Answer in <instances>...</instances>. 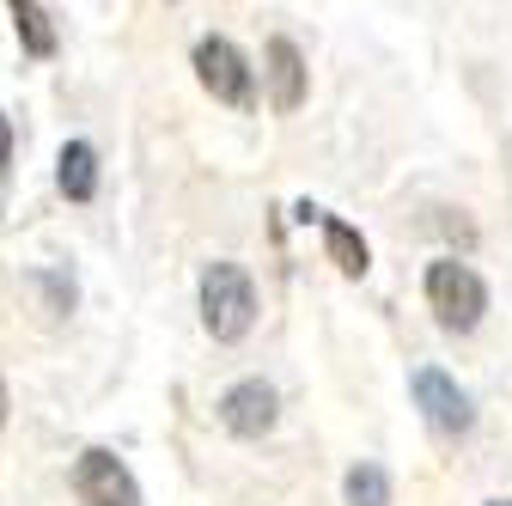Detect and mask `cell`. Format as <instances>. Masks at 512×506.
I'll use <instances>...</instances> for the list:
<instances>
[{
    "instance_id": "1",
    "label": "cell",
    "mask_w": 512,
    "mask_h": 506,
    "mask_svg": "<svg viewBox=\"0 0 512 506\" xmlns=\"http://www.w3.org/2000/svg\"><path fill=\"white\" fill-rule=\"evenodd\" d=\"M202 324L214 342H238L256 324V287L238 263H214L202 275Z\"/></svg>"
},
{
    "instance_id": "2",
    "label": "cell",
    "mask_w": 512,
    "mask_h": 506,
    "mask_svg": "<svg viewBox=\"0 0 512 506\" xmlns=\"http://www.w3.org/2000/svg\"><path fill=\"white\" fill-rule=\"evenodd\" d=\"M427 305H433V318L445 324V330H476L482 324V311H488V287H482V275L470 269V263H458V257H439L433 269H427Z\"/></svg>"
},
{
    "instance_id": "3",
    "label": "cell",
    "mask_w": 512,
    "mask_h": 506,
    "mask_svg": "<svg viewBox=\"0 0 512 506\" xmlns=\"http://www.w3.org/2000/svg\"><path fill=\"white\" fill-rule=\"evenodd\" d=\"M74 494H80V506H141V488L128 476V464L104 446L74 458Z\"/></svg>"
},
{
    "instance_id": "4",
    "label": "cell",
    "mask_w": 512,
    "mask_h": 506,
    "mask_svg": "<svg viewBox=\"0 0 512 506\" xmlns=\"http://www.w3.org/2000/svg\"><path fill=\"white\" fill-rule=\"evenodd\" d=\"M415 403H421V415H427V427L433 433H445V439H464L470 427H476V403L445 378L439 366H421L415 372Z\"/></svg>"
},
{
    "instance_id": "5",
    "label": "cell",
    "mask_w": 512,
    "mask_h": 506,
    "mask_svg": "<svg viewBox=\"0 0 512 506\" xmlns=\"http://www.w3.org/2000/svg\"><path fill=\"white\" fill-rule=\"evenodd\" d=\"M196 74H202V86L220 98V104H250V61L238 55V43H226V37H202L196 43Z\"/></svg>"
},
{
    "instance_id": "6",
    "label": "cell",
    "mask_w": 512,
    "mask_h": 506,
    "mask_svg": "<svg viewBox=\"0 0 512 506\" xmlns=\"http://www.w3.org/2000/svg\"><path fill=\"white\" fill-rule=\"evenodd\" d=\"M275 415H281V397L263 385V378H244V385H232V391L220 397V421H226L238 439H263V433L275 427Z\"/></svg>"
},
{
    "instance_id": "7",
    "label": "cell",
    "mask_w": 512,
    "mask_h": 506,
    "mask_svg": "<svg viewBox=\"0 0 512 506\" xmlns=\"http://www.w3.org/2000/svg\"><path fill=\"white\" fill-rule=\"evenodd\" d=\"M263 61H269V104L275 110H299L305 104V55H299V43L293 37H269Z\"/></svg>"
},
{
    "instance_id": "8",
    "label": "cell",
    "mask_w": 512,
    "mask_h": 506,
    "mask_svg": "<svg viewBox=\"0 0 512 506\" xmlns=\"http://www.w3.org/2000/svg\"><path fill=\"white\" fill-rule=\"evenodd\" d=\"M311 220H317V226H324V244H330V263H336L342 275H354V281H360V275L372 269V250H366V238H360V232H354L348 220H336V214H324V208H317Z\"/></svg>"
},
{
    "instance_id": "9",
    "label": "cell",
    "mask_w": 512,
    "mask_h": 506,
    "mask_svg": "<svg viewBox=\"0 0 512 506\" xmlns=\"http://www.w3.org/2000/svg\"><path fill=\"white\" fill-rule=\"evenodd\" d=\"M55 183H61V196L68 202H92L98 196V153L86 141H68L55 159Z\"/></svg>"
},
{
    "instance_id": "10",
    "label": "cell",
    "mask_w": 512,
    "mask_h": 506,
    "mask_svg": "<svg viewBox=\"0 0 512 506\" xmlns=\"http://www.w3.org/2000/svg\"><path fill=\"white\" fill-rule=\"evenodd\" d=\"M7 13H13V25H19L25 55L49 61V55H55V25H49V13L37 7V0H7Z\"/></svg>"
},
{
    "instance_id": "11",
    "label": "cell",
    "mask_w": 512,
    "mask_h": 506,
    "mask_svg": "<svg viewBox=\"0 0 512 506\" xmlns=\"http://www.w3.org/2000/svg\"><path fill=\"white\" fill-rule=\"evenodd\" d=\"M342 494H348V506H391V476H384L378 464H354Z\"/></svg>"
},
{
    "instance_id": "12",
    "label": "cell",
    "mask_w": 512,
    "mask_h": 506,
    "mask_svg": "<svg viewBox=\"0 0 512 506\" xmlns=\"http://www.w3.org/2000/svg\"><path fill=\"white\" fill-rule=\"evenodd\" d=\"M7 159H13V122L0 116V171H7Z\"/></svg>"
},
{
    "instance_id": "13",
    "label": "cell",
    "mask_w": 512,
    "mask_h": 506,
    "mask_svg": "<svg viewBox=\"0 0 512 506\" xmlns=\"http://www.w3.org/2000/svg\"><path fill=\"white\" fill-rule=\"evenodd\" d=\"M0 427H7V385H0Z\"/></svg>"
},
{
    "instance_id": "14",
    "label": "cell",
    "mask_w": 512,
    "mask_h": 506,
    "mask_svg": "<svg viewBox=\"0 0 512 506\" xmlns=\"http://www.w3.org/2000/svg\"><path fill=\"white\" fill-rule=\"evenodd\" d=\"M488 506H512V500H488Z\"/></svg>"
}]
</instances>
